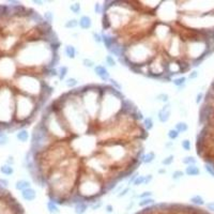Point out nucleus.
<instances>
[{"label":"nucleus","mask_w":214,"mask_h":214,"mask_svg":"<svg viewBox=\"0 0 214 214\" xmlns=\"http://www.w3.org/2000/svg\"><path fill=\"white\" fill-rule=\"evenodd\" d=\"M205 169H206V171L208 172L211 177H213L214 178V167L211 165V164L206 163V165H205Z\"/></svg>","instance_id":"nucleus-36"},{"label":"nucleus","mask_w":214,"mask_h":214,"mask_svg":"<svg viewBox=\"0 0 214 214\" xmlns=\"http://www.w3.org/2000/svg\"><path fill=\"white\" fill-rule=\"evenodd\" d=\"M185 83H186V77L185 76H180L172 79V84L178 88H183L185 86Z\"/></svg>","instance_id":"nucleus-17"},{"label":"nucleus","mask_w":214,"mask_h":214,"mask_svg":"<svg viewBox=\"0 0 214 214\" xmlns=\"http://www.w3.org/2000/svg\"><path fill=\"white\" fill-rule=\"evenodd\" d=\"M8 144V138L6 136H4L3 138H0V146H4V145Z\"/></svg>","instance_id":"nucleus-50"},{"label":"nucleus","mask_w":214,"mask_h":214,"mask_svg":"<svg viewBox=\"0 0 214 214\" xmlns=\"http://www.w3.org/2000/svg\"><path fill=\"white\" fill-rule=\"evenodd\" d=\"M0 184H2L3 186H8V185H9V181L6 180V179H0Z\"/></svg>","instance_id":"nucleus-51"},{"label":"nucleus","mask_w":214,"mask_h":214,"mask_svg":"<svg viewBox=\"0 0 214 214\" xmlns=\"http://www.w3.org/2000/svg\"><path fill=\"white\" fill-rule=\"evenodd\" d=\"M174 161H175V155L174 154H170V155H168L167 157H165V159L162 161V165L169 166V165H171V164L174 163Z\"/></svg>","instance_id":"nucleus-28"},{"label":"nucleus","mask_w":214,"mask_h":214,"mask_svg":"<svg viewBox=\"0 0 214 214\" xmlns=\"http://www.w3.org/2000/svg\"><path fill=\"white\" fill-rule=\"evenodd\" d=\"M184 174H186L190 177H196L200 175V169L199 167H197L196 165H189L185 168Z\"/></svg>","instance_id":"nucleus-8"},{"label":"nucleus","mask_w":214,"mask_h":214,"mask_svg":"<svg viewBox=\"0 0 214 214\" xmlns=\"http://www.w3.org/2000/svg\"><path fill=\"white\" fill-rule=\"evenodd\" d=\"M102 43L105 45V47H106L108 51H109L115 44H117V42H116V40H115L114 36H110L105 34V33L102 34Z\"/></svg>","instance_id":"nucleus-6"},{"label":"nucleus","mask_w":214,"mask_h":214,"mask_svg":"<svg viewBox=\"0 0 214 214\" xmlns=\"http://www.w3.org/2000/svg\"><path fill=\"white\" fill-rule=\"evenodd\" d=\"M92 36H93L94 41H96V43H102V34L93 32V33H92Z\"/></svg>","instance_id":"nucleus-42"},{"label":"nucleus","mask_w":214,"mask_h":214,"mask_svg":"<svg viewBox=\"0 0 214 214\" xmlns=\"http://www.w3.org/2000/svg\"><path fill=\"white\" fill-rule=\"evenodd\" d=\"M109 81H110V84H111V85L114 86V88H115V89H116V88H117V90H119V91H120V90H121V86L119 85V84H118V81H117L116 79H112V78H110V79H109Z\"/></svg>","instance_id":"nucleus-43"},{"label":"nucleus","mask_w":214,"mask_h":214,"mask_svg":"<svg viewBox=\"0 0 214 214\" xmlns=\"http://www.w3.org/2000/svg\"><path fill=\"white\" fill-rule=\"evenodd\" d=\"M179 135H180V133H179V132L177 131L176 129H171V130H169V131H168V133H167L168 138H169V139H171V140L177 139V138L179 137Z\"/></svg>","instance_id":"nucleus-27"},{"label":"nucleus","mask_w":214,"mask_h":214,"mask_svg":"<svg viewBox=\"0 0 214 214\" xmlns=\"http://www.w3.org/2000/svg\"><path fill=\"white\" fill-rule=\"evenodd\" d=\"M29 187H31V184H30V182L27 180H18L16 182V184H15V189L21 192L25 191V190L29 189Z\"/></svg>","instance_id":"nucleus-12"},{"label":"nucleus","mask_w":214,"mask_h":214,"mask_svg":"<svg viewBox=\"0 0 214 214\" xmlns=\"http://www.w3.org/2000/svg\"><path fill=\"white\" fill-rule=\"evenodd\" d=\"M202 99H204V93H202V92H199V93L196 96V103H197V104L201 103Z\"/></svg>","instance_id":"nucleus-46"},{"label":"nucleus","mask_w":214,"mask_h":214,"mask_svg":"<svg viewBox=\"0 0 214 214\" xmlns=\"http://www.w3.org/2000/svg\"><path fill=\"white\" fill-rule=\"evenodd\" d=\"M78 85V81L74 77H71V78H68L66 81V86L68 88H74Z\"/></svg>","instance_id":"nucleus-26"},{"label":"nucleus","mask_w":214,"mask_h":214,"mask_svg":"<svg viewBox=\"0 0 214 214\" xmlns=\"http://www.w3.org/2000/svg\"><path fill=\"white\" fill-rule=\"evenodd\" d=\"M145 183V176H141V175H139V176L136 178V180L134 181L133 184L135 185V186H139V185L144 184Z\"/></svg>","instance_id":"nucleus-35"},{"label":"nucleus","mask_w":214,"mask_h":214,"mask_svg":"<svg viewBox=\"0 0 214 214\" xmlns=\"http://www.w3.org/2000/svg\"><path fill=\"white\" fill-rule=\"evenodd\" d=\"M181 146H182L183 150H185V151H190L192 148L191 141H190L189 139H183L182 141H181Z\"/></svg>","instance_id":"nucleus-31"},{"label":"nucleus","mask_w":214,"mask_h":214,"mask_svg":"<svg viewBox=\"0 0 214 214\" xmlns=\"http://www.w3.org/2000/svg\"><path fill=\"white\" fill-rule=\"evenodd\" d=\"M94 73L96 75H98L99 77L101 78V81H108L110 79V76H109V72L104 66L102 64H98V66H94Z\"/></svg>","instance_id":"nucleus-2"},{"label":"nucleus","mask_w":214,"mask_h":214,"mask_svg":"<svg viewBox=\"0 0 214 214\" xmlns=\"http://www.w3.org/2000/svg\"><path fill=\"white\" fill-rule=\"evenodd\" d=\"M88 207H89V205H88L86 201L78 202V204L74 206L75 214H85L88 210Z\"/></svg>","instance_id":"nucleus-9"},{"label":"nucleus","mask_w":214,"mask_h":214,"mask_svg":"<svg viewBox=\"0 0 214 214\" xmlns=\"http://www.w3.org/2000/svg\"><path fill=\"white\" fill-rule=\"evenodd\" d=\"M78 25H79L78 21H77V19H75V18H72V19H70V21H68L66 24H64V27L68 28V29H73V28H76Z\"/></svg>","instance_id":"nucleus-23"},{"label":"nucleus","mask_w":214,"mask_h":214,"mask_svg":"<svg viewBox=\"0 0 214 214\" xmlns=\"http://www.w3.org/2000/svg\"><path fill=\"white\" fill-rule=\"evenodd\" d=\"M197 77H198V72H197V71H193V72H191V73H190V75H189L190 79H195V78H197Z\"/></svg>","instance_id":"nucleus-47"},{"label":"nucleus","mask_w":214,"mask_h":214,"mask_svg":"<svg viewBox=\"0 0 214 214\" xmlns=\"http://www.w3.org/2000/svg\"><path fill=\"white\" fill-rule=\"evenodd\" d=\"M79 27L84 30H88L92 27V21L88 15H83L78 21Z\"/></svg>","instance_id":"nucleus-5"},{"label":"nucleus","mask_w":214,"mask_h":214,"mask_svg":"<svg viewBox=\"0 0 214 214\" xmlns=\"http://www.w3.org/2000/svg\"><path fill=\"white\" fill-rule=\"evenodd\" d=\"M156 99L159 101H161V102L166 103V104H167L168 101H169V96H168L167 93H160L159 96H156Z\"/></svg>","instance_id":"nucleus-33"},{"label":"nucleus","mask_w":214,"mask_h":214,"mask_svg":"<svg viewBox=\"0 0 214 214\" xmlns=\"http://www.w3.org/2000/svg\"><path fill=\"white\" fill-rule=\"evenodd\" d=\"M64 53H66V55L68 56V58H70V59H74V58L76 57V49H75V47L73 46V45H66V47H64Z\"/></svg>","instance_id":"nucleus-14"},{"label":"nucleus","mask_w":214,"mask_h":214,"mask_svg":"<svg viewBox=\"0 0 214 214\" xmlns=\"http://www.w3.org/2000/svg\"><path fill=\"white\" fill-rule=\"evenodd\" d=\"M0 171L3 175H6V176H11V175H13V172H14V169H13V167L11 165L6 164V165H2L1 167H0Z\"/></svg>","instance_id":"nucleus-21"},{"label":"nucleus","mask_w":214,"mask_h":214,"mask_svg":"<svg viewBox=\"0 0 214 214\" xmlns=\"http://www.w3.org/2000/svg\"><path fill=\"white\" fill-rule=\"evenodd\" d=\"M154 159H155V153L153 151H150L147 154H144L140 156V162H142L145 164H150L154 161Z\"/></svg>","instance_id":"nucleus-10"},{"label":"nucleus","mask_w":214,"mask_h":214,"mask_svg":"<svg viewBox=\"0 0 214 214\" xmlns=\"http://www.w3.org/2000/svg\"><path fill=\"white\" fill-rule=\"evenodd\" d=\"M133 206H134V201H131V204L127 206V208H126V210H130V209H132L133 208Z\"/></svg>","instance_id":"nucleus-54"},{"label":"nucleus","mask_w":214,"mask_h":214,"mask_svg":"<svg viewBox=\"0 0 214 214\" xmlns=\"http://www.w3.org/2000/svg\"><path fill=\"white\" fill-rule=\"evenodd\" d=\"M190 201H191V204H193L194 206H197V207L206 206L205 199L200 195H195V196H193V197H191L190 198Z\"/></svg>","instance_id":"nucleus-13"},{"label":"nucleus","mask_w":214,"mask_h":214,"mask_svg":"<svg viewBox=\"0 0 214 214\" xmlns=\"http://www.w3.org/2000/svg\"><path fill=\"white\" fill-rule=\"evenodd\" d=\"M83 64L84 66H86V68H89V69H94V66H96V62L93 61V60L89 59V58H85V59L83 60Z\"/></svg>","instance_id":"nucleus-29"},{"label":"nucleus","mask_w":214,"mask_h":214,"mask_svg":"<svg viewBox=\"0 0 214 214\" xmlns=\"http://www.w3.org/2000/svg\"><path fill=\"white\" fill-rule=\"evenodd\" d=\"M47 210H48V212L51 214H59L60 210H59V206H58L57 204H56L55 201H53V200H49V201H47Z\"/></svg>","instance_id":"nucleus-11"},{"label":"nucleus","mask_w":214,"mask_h":214,"mask_svg":"<svg viewBox=\"0 0 214 214\" xmlns=\"http://www.w3.org/2000/svg\"><path fill=\"white\" fill-rule=\"evenodd\" d=\"M105 62L108 66H116V60L114 59V56L111 55H107L105 57Z\"/></svg>","instance_id":"nucleus-30"},{"label":"nucleus","mask_w":214,"mask_h":214,"mask_svg":"<svg viewBox=\"0 0 214 214\" xmlns=\"http://www.w3.org/2000/svg\"><path fill=\"white\" fill-rule=\"evenodd\" d=\"M152 179H153L152 175H146V176H145V183H144V185L149 184V183L152 181Z\"/></svg>","instance_id":"nucleus-45"},{"label":"nucleus","mask_w":214,"mask_h":214,"mask_svg":"<svg viewBox=\"0 0 214 214\" xmlns=\"http://www.w3.org/2000/svg\"><path fill=\"white\" fill-rule=\"evenodd\" d=\"M170 114H171V111H170V104L167 103L165 106L160 110L159 114H157V118H159L160 122H162V123L167 122L170 118Z\"/></svg>","instance_id":"nucleus-3"},{"label":"nucleus","mask_w":214,"mask_h":214,"mask_svg":"<svg viewBox=\"0 0 214 214\" xmlns=\"http://www.w3.org/2000/svg\"><path fill=\"white\" fill-rule=\"evenodd\" d=\"M94 11H96V14H101V13H103V6L99 3V2H96V3L94 4Z\"/></svg>","instance_id":"nucleus-40"},{"label":"nucleus","mask_w":214,"mask_h":214,"mask_svg":"<svg viewBox=\"0 0 214 214\" xmlns=\"http://www.w3.org/2000/svg\"><path fill=\"white\" fill-rule=\"evenodd\" d=\"M155 204V200L153 199L152 197L150 198H145V199H140L138 201V206L141 207V208H148V207H151Z\"/></svg>","instance_id":"nucleus-15"},{"label":"nucleus","mask_w":214,"mask_h":214,"mask_svg":"<svg viewBox=\"0 0 214 214\" xmlns=\"http://www.w3.org/2000/svg\"><path fill=\"white\" fill-rule=\"evenodd\" d=\"M69 72V68L66 66H61L58 70V77H59V81H63L66 78V74Z\"/></svg>","instance_id":"nucleus-20"},{"label":"nucleus","mask_w":214,"mask_h":214,"mask_svg":"<svg viewBox=\"0 0 214 214\" xmlns=\"http://www.w3.org/2000/svg\"><path fill=\"white\" fill-rule=\"evenodd\" d=\"M152 195H153L152 192L146 191V192H144V193H141V194H138V195H137V198H139V199H145V198H150V197H152Z\"/></svg>","instance_id":"nucleus-34"},{"label":"nucleus","mask_w":214,"mask_h":214,"mask_svg":"<svg viewBox=\"0 0 214 214\" xmlns=\"http://www.w3.org/2000/svg\"><path fill=\"white\" fill-rule=\"evenodd\" d=\"M16 137H17V139H18L19 141L25 142V141H27L28 138H29V133H28L27 130H21V131L17 132Z\"/></svg>","instance_id":"nucleus-16"},{"label":"nucleus","mask_w":214,"mask_h":214,"mask_svg":"<svg viewBox=\"0 0 214 214\" xmlns=\"http://www.w3.org/2000/svg\"><path fill=\"white\" fill-rule=\"evenodd\" d=\"M102 201H101V200H98V201H94L93 204L91 205V209L93 211H96V210H99V209L101 208V207H102Z\"/></svg>","instance_id":"nucleus-37"},{"label":"nucleus","mask_w":214,"mask_h":214,"mask_svg":"<svg viewBox=\"0 0 214 214\" xmlns=\"http://www.w3.org/2000/svg\"><path fill=\"white\" fill-rule=\"evenodd\" d=\"M154 126V123H153V119L151 117H148V118L144 119V127H145V131L149 132L153 129Z\"/></svg>","instance_id":"nucleus-19"},{"label":"nucleus","mask_w":214,"mask_h":214,"mask_svg":"<svg viewBox=\"0 0 214 214\" xmlns=\"http://www.w3.org/2000/svg\"><path fill=\"white\" fill-rule=\"evenodd\" d=\"M21 197H23V199L26 200V201H33L36 198V190H33L32 187H29V189L25 190V191L21 192Z\"/></svg>","instance_id":"nucleus-4"},{"label":"nucleus","mask_w":214,"mask_h":214,"mask_svg":"<svg viewBox=\"0 0 214 214\" xmlns=\"http://www.w3.org/2000/svg\"><path fill=\"white\" fill-rule=\"evenodd\" d=\"M183 176H184V172H183L182 170H176V171L172 172L171 179L172 180H179V179H181Z\"/></svg>","instance_id":"nucleus-32"},{"label":"nucleus","mask_w":214,"mask_h":214,"mask_svg":"<svg viewBox=\"0 0 214 214\" xmlns=\"http://www.w3.org/2000/svg\"><path fill=\"white\" fill-rule=\"evenodd\" d=\"M111 26V23L109 21V17H108L107 13H103V17H102V28L103 30H108Z\"/></svg>","instance_id":"nucleus-18"},{"label":"nucleus","mask_w":214,"mask_h":214,"mask_svg":"<svg viewBox=\"0 0 214 214\" xmlns=\"http://www.w3.org/2000/svg\"><path fill=\"white\" fill-rule=\"evenodd\" d=\"M159 172H160V174H165L166 170H165V169H160V170H159Z\"/></svg>","instance_id":"nucleus-55"},{"label":"nucleus","mask_w":214,"mask_h":214,"mask_svg":"<svg viewBox=\"0 0 214 214\" xmlns=\"http://www.w3.org/2000/svg\"><path fill=\"white\" fill-rule=\"evenodd\" d=\"M134 116V118L136 119V120H144V116H142V112L141 111H139V110H136L135 112H133L132 114Z\"/></svg>","instance_id":"nucleus-39"},{"label":"nucleus","mask_w":214,"mask_h":214,"mask_svg":"<svg viewBox=\"0 0 214 214\" xmlns=\"http://www.w3.org/2000/svg\"><path fill=\"white\" fill-rule=\"evenodd\" d=\"M4 136H6L4 135V133H2V131H0V138H3Z\"/></svg>","instance_id":"nucleus-56"},{"label":"nucleus","mask_w":214,"mask_h":214,"mask_svg":"<svg viewBox=\"0 0 214 214\" xmlns=\"http://www.w3.org/2000/svg\"><path fill=\"white\" fill-rule=\"evenodd\" d=\"M182 163L185 164L186 166H189V165H196V163H197V160H196L194 156H185L184 159L182 160Z\"/></svg>","instance_id":"nucleus-24"},{"label":"nucleus","mask_w":214,"mask_h":214,"mask_svg":"<svg viewBox=\"0 0 214 214\" xmlns=\"http://www.w3.org/2000/svg\"><path fill=\"white\" fill-rule=\"evenodd\" d=\"M105 210H106V212L108 214H110L114 212V207H112L111 205H106V206H105Z\"/></svg>","instance_id":"nucleus-48"},{"label":"nucleus","mask_w":214,"mask_h":214,"mask_svg":"<svg viewBox=\"0 0 214 214\" xmlns=\"http://www.w3.org/2000/svg\"><path fill=\"white\" fill-rule=\"evenodd\" d=\"M6 163H8V165H11V166H12V164H13V157H12V156L9 157V160L6 161Z\"/></svg>","instance_id":"nucleus-52"},{"label":"nucleus","mask_w":214,"mask_h":214,"mask_svg":"<svg viewBox=\"0 0 214 214\" xmlns=\"http://www.w3.org/2000/svg\"><path fill=\"white\" fill-rule=\"evenodd\" d=\"M44 18H45V21H48V23H51L53 21V18H54V15L51 12H46L44 14Z\"/></svg>","instance_id":"nucleus-38"},{"label":"nucleus","mask_w":214,"mask_h":214,"mask_svg":"<svg viewBox=\"0 0 214 214\" xmlns=\"http://www.w3.org/2000/svg\"><path fill=\"white\" fill-rule=\"evenodd\" d=\"M124 51H125L124 47L120 46V45L117 43V44H115L114 46L109 49V53H110V55H114V56H116V57L120 58L121 56H124Z\"/></svg>","instance_id":"nucleus-7"},{"label":"nucleus","mask_w":214,"mask_h":214,"mask_svg":"<svg viewBox=\"0 0 214 214\" xmlns=\"http://www.w3.org/2000/svg\"><path fill=\"white\" fill-rule=\"evenodd\" d=\"M70 10H71V12L74 13V14H79V13H81V3H79V2H75V3L71 4Z\"/></svg>","instance_id":"nucleus-25"},{"label":"nucleus","mask_w":214,"mask_h":214,"mask_svg":"<svg viewBox=\"0 0 214 214\" xmlns=\"http://www.w3.org/2000/svg\"><path fill=\"white\" fill-rule=\"evenodd\" d=\"M175 129L179 132V133H185V132L189 130V125H187L186 122H178L176 124V127Z\"/></svg>","instance_id":"nucleus-22"},{"label":"nucleus","mask_w":214,"mask_h":214,"mask_svg":"<svg viewBox=\"0 0 214 214\" xmlns=\"http://www.w3.org/2000/svg\"><path fill=\"white\" fill-rule=\"evenodd\" d=\"M129 192H130V187L126 186V187H124V189L121 190V192L117 196H118L119 198H120V197H124L125 195H127V193H129Z\"/></svg>","instance_id":"nucleus-41"},{"label":"nucleus","mask_w":214,"mask_h":214,"mask_svg":"<svg viewBox=\"0 0 214 214\" xmlns=\"http://www.w3.org/2000/svg\"><path fill=\"white\" fill-rule=\"evenodd\" d=\"M206 208L209 212L214 213V201H210V202H208V204H206Z\"/></svg>","instance_id":"nucleus-44"},{"label":"nucleus","mask_w":214,"mask_h":214,"mask_svg":"<svg viewBox=\"0 0 214 214\" xmlns=\"http://www.w3.org/2000/svg\"><path fill=\"white\" fill-rule=\"evenodd\" d=\"M139 176L138 174H134V175H132V177L130 178V180H129V184H131V183H134V181L136 180V178Z\"/></svg>","instance_id":"nucleus-49"},{"label":"nucleus","mask_w":214,"mask_h":214,"mask_svg":"<svg viewBox=\"0 0 214 214\" xmlns=\"http://www.w3.org/2000/svg\"><path fill=\"white\" fill-rule=\"evenodd\" d=\"M212 110H213L212 106L209 105L208 103H206V104L201 107L200 112H199V123L200 124H204V123H206L207 121L209 120V118H210L211 115H212Z\"/></svg>","instance_id":"nucleus-1"},{"label":"nucleus","mask_w":214,"mask_h":214,"mask_svg":"<svg viewBox=\"0 0 214 214\" xmlns=\"http://www.w3.org/2000/svg\"><path fill=\"white\" fill-rule=\"evenodd\" d=\"M33 3H36V4H39V6H43V4H44V1H36V0H34L33 1Z\"/></svg>","instance_id":"nucleus-53"}]
</instances>
